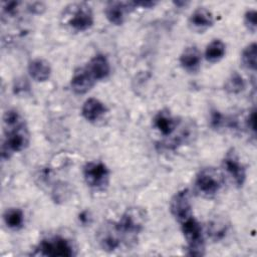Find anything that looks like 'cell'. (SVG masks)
<instances>
[{
    "mask_svg": "<svg viewBox=\"0 0 257 257\" xmlns=\"http://www.w3.org/2000/svg\"><path fill=\"white\" fill-rule=\"evenodd\" d=\"M256 16H257L256 10H254V9L247 10L244 14V24H245L246 28L252 33H254L257 28Z\"/></svg>",
    "mask_w": 257,
    "mask_h": 257,
    "instance_id": "25",
    "label": "cell"
},
{
    "mask_svg": "<svg viewBox=\"0 0 257 257\" xmlns=\"http://www.w3.org/2000/svg\"><path fill=\"white\" fill-rule=\"evenodd\" d=\"M37 254L50 257H70L73 255V248L68 240L55 236L42 240L37 246Z\"/></svg>",
    "mask_w": 257,
    "mask_h": 257,
    "instance_id": "6",
    "label": "cell"
},
{
    "mask_svg": "<svg viewBox=\"0 0 257 257\" xmlns=\"http://www.w3.org/2000/svg\"><path fill=\"white\" fill-rule=\"evenodd\" d=\"M222 167L236 186L242 187L246 180V169L234 151L228 152L222 161Z\"/></svg>",
    "mask_w": 257,
    "mask_h": 257,
    "instance_id": "9",
    "label": "cell"
},
{
    "mask_svg": "<svg viewBox=\"0 0 257 257\" xmlns=\"http://www.w3.org/2000/svg\"><path fill=\"white\" fill-rule=\"evenodd\" d=\"M135 6L138 7H142V8H151V7H154L157 2H153V1H139V2H134Z\"/></svg>",
    "mask_w": 257,
    "mask_h": 257,
    "instance_id": "29",
    "label": "cell"
},
{
    "mask_svg": "<svg viewBox=\"0 0 257 257\" xmlns=\"http://www.w3.org/2000/svg\"><path fill=\"white\" fill-rule=\"evenodd\" d=\"M242 65L252 71L256 70L257 67V44L252 42L248 44L241 53Z\"/></svg>",
    "mask_w": 257,
    "mask_h": 257,
    "instance_id": "21",
    "label": "cell"
},
{
    "mask_svg": "<svg viewBox=\"0 0 257 257\" xmlns=\"http://www.w3.org/2000/svg\"><path fill=\"white\" fill-rule=\"evenodd\" d=\"M210 123L213 127L215 128H219L221 127L224 123H225V119L224 116L218 111V110H214L211 114V120Z\"/></svg>",
    "mask_w": 257,
    "mask_h": 257,
    "instance_id": "27",
    "label": "cell"
},
{
    "mask_svg": "<svg viewBox=\"0 0 257 257\" xmlns=\"http://www.w3.org/2000/svg\"><path fill=\"white\" fill-rule=\"evenodd\" d=\"M98 242L101 248L105 251H113L120 245V234L117 231L115 224L103 227L98 235Z\"/></svg>",
    "mask_w": 257,
    "mask_h": 257,
    "instance_id": "14",
    "label": "cell"
},
{
    "mask_svg": "<svg viewBox=\"0 0 257 257\" xmlns=\"http://www.w3.org/2000/svg\"><path fill=\"white\" fill-rule=\"evenodd\" d=\"M170 210L180 223L192 216L191 196L188 189L180 190L173 196L170 201Z\"/></svg>",
    "mask_w": 257,
    "mask_h": 257,
    "instance_id": "8",
    "label": "cell"
},
{
    "mask_svg": "<svg viewBox=\"0 0 257 257\" xmlns=\"http://www.w3.org/2000/svg\"><path fill=\"white\" fill-rule=\"evenodd\" d=\"M224 184L223 175L215 168L202 169L196 176L197 190L204 196L211 197L217 194Z\"/></svg>",
    "mask_w": 257,
    "mask_h": 257,
    "instance_id": "5",
    "label": "cell"
},
{
    "mask_svg": "<svg viewBox=\"0 0 257 257\" xmlns=\"http://www.w3.org/2000/svg\"><path fill=\"white\" fill-rule=\"evenodd\" d=\"M214 23V17L211 11L205 7L195 9L189 18L190 27L198 32H203L210 28Z\"/></svg>",
    "mask_w": 257,
    "mask_h": 257,
    "instance_id": "13",
    "label": "cell"
},
{
    "mask_svg": "<svg viewBox=\"0 0 257 257\" xmlns=\"http://www.w3.org/2000/svg\"><path fill=\"white\" fill-rule=\"evenodd\" d=\"M246 87V82L241 74L234 71L227 78L224 84V89L230 94H238Z\"/></svg>",
    "mask_w": 257,
    "mask_h": 257,
    "instance_id": "22",
    "label": "cell"
},
{
    "mask_svg": "<svg viewBox=\"0 0 257 257\" xmlns=\"http://www.w3.org/2000/svg\"><path fill=\"white\" fill-rule=\"evenodd\" d=\"M226 54V45L220 39H214L211 41L205 49V58L211 63L220 61Z\"/></svg>",
    "mask_w": 257,
    "mask_h": 257,
    "instance_id": "19",
    "label": "cell"
},
{
    "mask_svg": "<svg viewBox=\"0 0 257 257\" xmlns=\"http://www.w3.org/2000/svg\"><path fill=\"white\" fill-rule=\"evenodd\" d=\"M181 228L188 244V254L191 256L204 255L205 246L201 224L193 216H190L181 222Z\"/></svg>",
    "mask_w": 257,
    "mask_h": 257,
    "instance_id": "2",
    "label": "cell"
},
{
    "mask_svg": "<svg viewBox=\"0 0 257 257\" xmlns=\"http://www.w3.org/2000/svg\"><path fill=\"white\" fill-rule=\"evenodd\" d=\"M107 111L105 104L97 98L89 97L87 98L81 107L82 116L90 122L98 120L102 115H104Z\"/></svg>",
    "mask_w": 257,
    "mask_h": 257,
    "instance_id": "16",
    "label": "cell"
},
{
    "mask_svg": "<svg viewBox=\"0 0 257 257\" xmlns=\"http://www.w3.org/2000/svg\"><path fill=\"white\" fill-rule=\"evenodd\" d=\"M95 80L88 72L86 67H81L73 72L70 80L72 90L77 94H84L92 88Z\"/></svg>",
    "mask_w": 257,
    "mask_h": 257,
    "instance_id": "12",
    "label": "cell"
},
{
    "mask_svg": "<svg viewBox=\"0 0 257 257\" xmlns=\"http://www.w3.org/2000/svg\"><path fill=\"white\" fill-rule=\"evenodd\" d=\"M23 119L20 115V113L15 109H8L3 114V123L4 127L15 125L19 122H21Z\"/></svg>",
    "mask_w": 257,
    "mask_h": 257,
    "instance_id": "24",
    "label": "cell"
},
{
    "mask_svg": "<svg viewBox=\"0 0 257 257\" xmlns=\"http://www.w3.org/2000/svg\"><path fill=\"white\" fill-rule=\"evenodd\" d=\"M136 8L134 2H120L111 1L108 2L104 8V14L106 19L113 25H121L124 22L125 15Z\"/></svg>",
    "mask_w": 257,
    "mask_h": 257,
    "instance_id": "10",
    "label": "cell"
},
{
    "mask_svg": "<svg viewBox=\"0 0 257 257\" xmlns=\"http://www.w3.org/2000/svg\"><path fill=\"white\" fill-rule=\"evenodd\" d=\"M246 124H247V127L253 133L255 134V131H256V110L255 108H253L250 113L248 114L247 118H246Z\"/></svg>",
    "mask_w": 257,
    "mask_h": 257,
    "instance_id": "28",
    "label": "cell"
},
{
    "mask_svg": "<svg viewBox=\"0 0 257 257\" xmlns=\"http://www.w3.org/2000/svg\"><path fill=\"white\" fill-rule=\"evenodd\" d=\"M201 52L196 46L186 47L180 55L181 66L189 72H196L201 65Z\"/></svg>",
    "mask_w": 257,
    "mask_h": 257,
    "instance_id": "17",
    "label": "cell"
},
{
    "mask_svg": "<svg viewBox=\"0 0 257 257\" xmlns=\"http://www.w3.org/2000/svg\"><path fill=\"white\" fill-rule=\"evenodd\" d=\"M85 183L93 189H103L109 180V171L101 162H88L83 167Z\"/></svg>",
    "mask_w": 257,
    "mask_h": 257,
    "instance_id": "7",
    "label": "cell"
},
{
    "mask_svg": "<svg viewBox=\"0 0 257 257\" xmlns=\"http://www.w3.org/2000/svg\"><path fill=\"white\" fill-rule=\"evenodd\" d=\"M4 131L5 139L1 146L2 159H8L13 153L21 152L28 146L29 132L24 120L15 125L4 127Z\"/></svg>",
    "mask_w": 257,
    "mask_h": 257,
    "instance_id": "1",
    "label": "cell"
},
{
    "mask_svg": "<svg viewBox=\"0 0 257 257\" xmlns=\"http://www.w3.org/2000/svg\"><path fill=\"white\" fill-rule=\"evenodd\" d=\"M28 73L32 79L43 82L49 79L51 75V67L49 62L42 58H35L28 64Z\"/></svg>",
    "mask_w": 257,
    "mask_h": 257,
    "instance_id": "18",
    "label": "cell"
},
{
    "mask_svg": "<svg viewBox=\"0 0 257 257\" xmlns=\"http://www.w3.org/2000/svg\"><path fill=\"white\" fill-rule=\"evenodd\" d=\"M146 211L139 207H132L125 210L120 219L114 223L117 231L123 236L139 234L146 224Z\"/></svg>",
    "mask_w": 257,
    "mask_h": 257,
    "instance_id": "3",
    "label": "cell"
},
{
    "mask_svg": "<svg viewBox=\"0 0 257 257\" xmlns=\"http://www.w3.org/2000/svg\"><path fill=\"white\" fill-rule=\"evenodd\" d=\"M19 2L17 1H5L1 3V8H2V13L5 15H14L17 11Z\"/></svg>",
    "mask_w": 257,
    "mask_h": 257,
    "instance_id": "26",
    "label": "cell"
},
{
    "mask_svg": "<svg viewBox=\"0 0 257 257\" xmlns=\"http://www.w3.org/2000/svg\"><path fill=\"white\" fill-rule=\"evenodd\" d=\"M208 234L213 240L222 239L227 232V225L222 221H213L208 228Z\"/></svg>",
    "mask_w": 257,
    "mask_h": 257,
    "instance_id": "23",
    "label": "cell"
},
{
    "mask_svg": "<svg viewBox=\"0 0 257 257\" xmlns=\"http://www.w3.org/2000/svg\"><path fill=\"white\" fill-rule=\"evenodd\" d=\"M86 69L94 80L105 79L110 73V65L107 58L102 54L94 55L86 64Z\"/></svg>",
    "mask_w": 257,
    "mask_h": 257,
    "instance_id": "15",
    "label": "cell"
},
{
    "mask_svg": "<svg viewBox=\"0 0 257 257\" xmlns=\"http://www.w3.org/2000/svg\"><path fill=\"white\" fill-rule=\"evenodd\" d=\"M154 127L164 137H171L177 128V120L168 109L158 111L153 118Z\"/></svg>",
    "mask_w": 257,
    "mask_h": 257,
    "instance_id": "11",
    "label": "cell"
},
{
    "mask_svg": "<svg viewBox=\"0 0 257 257\" xmlns=\"http://www.w3.org/2000/svg\"><path fill=\"white\" fill-rule=\"evenodd\" d=\"M5 225L12 230H18L23 227L24 214L19 208H9L3 214Z\"/></svg>",
    "mask_w": 257,
    "mask_h": 257,
    "instance_id": "20",
    "label": "cell"
},
{
    "mask_svg": "<svg viewBox=\"0 0 257 257\" xmlns=\"http://www.w3.org/2000/svg\"><path fill=\"white\" fill-rule=\"evenodd\" d=\"M65 11L66 23L73 30L81 32L89 29L94 22L92 11L85 3H76L67 7Z\"/></svg>",
    "mask_w": 257,
    "mask_h": 257,
    "instance_id": "4",
    "label": "cell"
}]
</instances>
